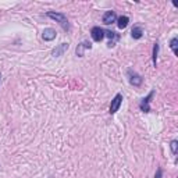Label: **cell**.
<instances>
[{"instance_id": "obj_1", "label": "cell", "mask_w": 178, "mask_h": 178, "mask_svg": "<svg viewBox=\"0 0 178 178\" xmlns=\"http://www.w3.org/2000/svg\"><path fill=\"white\" fill-rule=\"evenodd\" d=\"M47 17H50L52 20H55V21H57L60 25L63 27V28L66 29H70V25H68V21H67V17L63 13H53V11H49L47 13Z\"/></svg>"}, {"instance_id": "obj_2", "label": "cell", "mask_w": 178, "mask_h": 178, "mask_svg": "<svg viewBox=\"0 0 178 178\" xmlns=\"http://www.w3.org/2000/svg\"><path fill=\"white\" fill-rule=\"evenodd\" d=\"M121 103H123V95H121V93L116 95V96H114V99L111 100V105H110V113L113 114V113L118 111Z\"/></svg>"}, {"instance_id": "obj_3", "label": "cell", "mask_w": 178, "mask_h": 178, "mask_svg": "<svg viewBox=\"0 0 178 178\" xmlns=\"http://www.w3.org/2000/svg\"><path fill=\"white\" fill-rule=\"evenodd\" d=\"M128 78H130L131 85H134V86H139L142 84V77L135 71H132V70H128Z\"/></svg>"}, {"instance_id": "obj_4", "label": "cell", "mask_w": 178, "mask_h": 178, "mask_svg": "<svg viewBox=\"0 0 178 178\" xmlns=\"http://www.w3.org/2000/svg\"><path fill=\"white\" fill-rule=\"evenodd\" d=\"M91 35H92V39L95 42H100V40L105 38V31H103L100 27H93L91 31Z\"/></svg>"}, {"instance_id": "obj_5", "label": "cell", "mask_w": 178, "mask_h": 178, "mask_svg": "<svg viewBox=\"0 0 178 178\" xmlns=\"http://www.w3.org/2000/svg\"><path fill=\"white\" fill-rule=\"evenodd\" d=\"M67 50H68V43H61V45H58L56 49H53V52H52V56L58 57V56L64 55Z\"/></svg>"}, {"instance_id": "obj_6", "label": "cell", "mask_w": 178, "mask_h": 178, "mask_svg": "<svg viewBox=\"0 0 178 178\" xmlns=\"http://www.w3.org/2000/svg\"><path fill=\"white\" fill-rule=\"evenodd\" d=\"M116 21V13L114 11H107L105 15H103V22L106 25H110L111 22Z\"/></svg>"}, {"instance_id": "obj_7", "label": "cell", "mask_w": 178, "mask_h": 178, "mask_svg": "<svg viewBox=\"0 0 178 178\" xmlns=\"http://www.w3.org/2000/svg\"><path fill=\"white\" fill-rule=\"evenodd\" d=\"M152 96H153V92H150V93H149V96H148V98H146V99H143V100H142V102H141V105H139V107H141V110H142V111H145V113H149V111H150L149 99L152 98Z\"/></svg>"}, {"instance_id": "obj_8", "label": "cell", "mask_w": 178, "mask_h": 178, "mask_svg": "<svg viewBox=\"0 0 178 178\" xmlns=\"http://www.w3.org/2000/svg\"><path fill=\"white\" fill-rule=\"evenodd\" d=\"M42 36H43L45 40H53L56 38V31L52 28H46L43 31V35H42Z\"/></svg>"}, {"instance_id": "obj_9", "label": "cell", "mask_w": 178, "mask_h": 178, "mask_svg": "<svg viewBox=\"0 0 178 178\" xmlns=\"http://www.w3.org/2000/svg\"><path fill=\"white\" fill-rule=\"evenodd\" d=\"M131 35H132L134 39H141L142 35H143V31H142L141 27H134L132 31H131Z\"/></svg>"}, {"instance_id": "obj_10", "label": "cell", "mask_w": 178, "mask_h": 178, "mask_svg": "<svg viewBox=\"0 0 178 178\" xmlns=\"http://www.w3.org/2000/svg\"><path fill=\"white\" fill-rule=\"evenodd\" d=\"M84 49H91V43H88V42H84V43H81L80 46L77 47V55L82 57L84 56Z\"/></svg>"}, {"instance_id": "obj_11", "label": "cell", "mask_w": 178, "mask_h": 178, "mask_svg": "<svg viewBox=\"0 0 178 178\" xmlns=\"http://www.w3.org/2000/svg\"><path fill=\"white\" fill-rule=\"evenodd\" d=\"M128 22H130V18H128L127 15H121L120 18H118V22H117V25L120 29H124L125 27L128 25Z\"/></svg>"}, {"instance_id": "obj_12", "label": "cell", "mask_w": 178, "mask_h": 178, "mask_svg": "<svg viewBox=\"0 0 178 178\" xmlns=\"http://www.w3.org/2000/svg\"><path fill=\"white\" fill-rule=\"evenodd\" d=\"M177 45H178V39H177V38H173V39H171V42H170V46H171V49H173V52H174L175 56H178Z\"/></svg>"}, {"instance_id": "obj_13", "label": "cell", "mask_w": 178, "mask_h": 178, "mask_svg": "<svg viewBox=\"0 0 178 178\" xmlns=\"http://www.w3.org/2000/svg\"><path fill=\"white\" fill-rule=\"evenodd\" d=\"M157 52H159V45L155 43V46H153V64H155V67L157 64Z\"/></svg>"}, {"instance_id": "obj_14", "label": "cell", "mask_w": 178, "mask_h": 178, "mask_svg": "<svg viewBox=\"0 0 178 178\" xmlns=\"http://www.w3.org/2000/svg\"><path fill=\"white\" fill-rule=\"evenodd\" d=\"M177 146H178V142H177V141H173V142H171V152L174 153V155L177 153Z\"/></svg>"}, {"instance_id": "obj_15", "label": "cell", "mask_w": 178, "mask_h": 178, "mask_svg": "<svg viewBox=\"0 0 178 178\" xmlns=\"http://www.w3.org/2000/svg\"><path fill=\"white\" fill-rule=\"evenodd\" d=\"M106 35H107V36H109V38H114V36H116V35H114V32H111V31H106Z\"/></svg>"}, {"instance_id": "obj_16", "label": "cell", "mask_w": 178, "mask_h": 178, "mask_svg": "<svg viewBox=\"0 0 178 178\" xmlns=\"http://www.w3.org/2000/svg\"><path fill=\"white\" fill-rule=\"evenodd\" d=\"M160 177H161V170L159 168V170H157V174H156V177H155V178H160Z\"/></svg>"}]
</instances>
